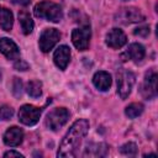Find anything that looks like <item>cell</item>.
<instances>
[{
    "label": "cell",
    "mask_w": 158,
    "mask_h": 158,
    "mask_svg": "<svg viewBox=\"0 0 158 158\" xmlns=\"http://www.w3.org/2000/svg\"><path fill=\"white\" fill-rule=\"evenodd\" d=\"M89 131V121L85 118H80L78 121H75L70 128L68 130V132L65 133V136L63 137L58 152H57V157L64 158V157H75L77 156V151L83 141V138L85 137V135Z\"/></svg>",
    "instance_id": "obj_1"
},
{
    "label": "cell",
    "mask_w": 158,
    "mask_h": 158,
    "mask_svg": "<svg viewBox=\"0 0 158 158\" xmlns=\"http://www.w3.org/2000/svg\"><path fill=\"white\" fill-rule=\"evenodd\" d=\"M35 16L38 19H44L51 22H59L63 17V11L60 6L53 1L49 0H43L36 4L33 9Z\"/></svg>",
    "instance_id": "obj_2"
},
{
    "label": "cell",
    "mask_w": 158,
    "mask_h": 158,
    "mask_svg": "<svg viewBox=\"0 0 158 158\" xmlns=\"http://www.w3.org/2000/svg\"><path fill=\"white\" fill-rule=\"evenodd\" d=\"M68 118H69V112L67 109L56 107L47 114L44 125L47 126V128H49L52 131H58L63 125H65Z\"/></svg>",
    "instance_id": "obj_3"
},
{
    "label": "cell",
    "mask_w": 158,
    "mask_h": 158,
    "mask_svg": "<svg viewBox=\"0 0 158 158\" xmlns=\"http://www.w3.org/2000/svg\"><path fill=\"white\" fill-rule=\"evenodd\" d=\"M135 74L130 70L122 69L117 73V93L122 100L127 99L135 84Z\"/></svg>",
    "instance_id": "obj_4"
},
{
    "label": "cell",
    "mask_w": 158,
    "mask_h": 158,
    "mask_svg": "<svg viewBox=\"0 0 158 158\" xmlns=\"http://www.w3.org/2000/svg\"><path fill=\"white\" fill-rule=\"evenodd\" d=\"M143 20H144V15L136 7H123L118 10V12L115 15V21L122 25L142 22Z\"/></svg>",
    "instance_id": "obj_5"
},
{
    "label": "cell",
    "mask_w": 158,
    "mask_h": 158,
    "mask_svg": "<svg viewBox=\"0 0 158 158\" xmlns=\"http://www.w3.org/2000/svg\"><path fill=\"white\" fill-rule=\"evenodd\" d=\"M139 91L147 100H152L157 96V73L154 69H151L146 73Z\"/></svg>",
    "instance_id": "obj_6"
},
{
    "label": "cell",
    "mask_w": 158,
    "mask_h": 158,
    "mask_svg": "<svg viewBox=\"0 0 158 158\" xmlns=\"http://www.w3.org/2000/svg\"><path fill=\"white\" fill-rule=\"evenodd\" d=\"M41 114H42L41 107H36L33 105H22L19 110V120L23 125L33 126L38 122Z\"/></svg>",
    "instance_id": "obj_7"
},
{
    "label": "cell",
    "mask_w": 158,
    "mask_h": 158,
    "mask_svg": "<svg viewBox=\"0 0 158 158\" xmlns=\"http://www.w3.org/2000/svg\"><path fill=\"white\" fill-rule=\"evenodd\" d=\"M60 38V33L58 32V30L56 28H44L42 31V33L40 35V40H38V46L42 52H49L59 41Z\"/></svg>",
    "instance_id": "obj_8"
},
{
    "label": "cell",
    "mask_w": 158,
    "mask_h": 158,
    "mask_svg": "<svg viewBox=\"0 0 158 158\" xmlns=\"http://www.w3.org/2000/svg\"><path fill=\"white\" fill-rule=\"evenodd\" d=\"M90 36H91V32L89 27L74 28L72 32V42L78 51H85L89 47Z\"/></svg>",
    "instance_id": "obj_9"
},
{
    "label": "cell",
    "mask_w": 158,
    "mask_h": 158,
    "mask_svg": "<svg viewBox=\"0 0 158 158\" xmlns=\"http://www.w3.org/2000/svg\"><path fill=\"white\" fill-rule=\"evenodd\" d=\"M105 42H106V44H107L110 48L118 49V48H121L122 46L126 44L127 37H126V35L123 33L122 30L115 27V28H111V30L107 32L106 38H105Z\"/></svg>",
    "instance_id": "obj_10"
},
{
    "label": "cell",
    "mask_w": 158,
    "mask_h": 158,
    "mask_svg": "<svg viewBox=\"0 0 158 158\" xmlns=\"http://www.w3.org/2000/svg\"><path fill=\"white\" fill-rule=\"evenodd\" d=\"M0 53H2L7 59H19L20 49L17 44L10 38H0Z\"/></svg>",
    "instance_id": "obj_11"
},
{
    "label": "cell",
    "mask_w": 158,
    "mask_h": 158,
    "mask_svg": "<svg viewBox=\"0 0 158 158\" xmlns=\"http://www.w3.org/2000/svg\"><path fill=\"white\" fill-rule=\"evenodd\" d=\"M22 139H23V131L17 126H12L7 128L6 132L4 133V142L6 146L16 147L22 143Z\"/></svg>",
    "instance_id": "obj_12"
},
{
    "label": "cell",
    "mask_w": 158,
    "mask_h": 158,
    "mask_svg": "<svg viewBox=\"0 0 158 158\" xmlns=\"http://www.w3.org/2000/svg\"><path fill=\"white\" fill-rule=\"evenodd\" d=\"M53 60H54V64L59 69L64 70L67 68L69 60H70V49H69V47H67V46H59L56 49L54 54H53Z\"/></svg>",
    "instance_id": "obj_13"
},
{
    "label": "cell",
    "mask_w": 158,
    "mask_h": 158,
    "mask_svg": "<svg viewBox=\"0 0 158 158\" xmlns=\"http://www.w3.org/2000/svg\"><path fill=\"white\" fill-rule=\"evenodd\" d=\"M111 83H112V79H111V75L105 72V70H100V72H96L93 77V84L95 85L96 89H99L100 91H106L110 89L111 86Z\"/></svg>",
    "instance_id": "obj_14"
},
{
    "label": "cell",
    "mask_w": 158,
    "mask_h": 158,
    "mask_svg": "<svg viewBox=\"0 0 158 158\" xmlns=\"http://www.w3.org/2000/svg\"><path fill=\"white\" fill-rule=\"evenodd\" d=\"M126 54H127V57L131 60L138 63V62H141L144 58L146 52H144V48H143L142 44H139V43H131L128 46L127 51H126Z\"/></svg>",
    "instance_id": "obj_15"
},
{
    "label": "cell",
    "mask_w": 158,
    "mask_h": 158,
    "mask_svg": "<svg viewBox=\"0 0 158 158\" xmlns=\"http://www.w3.org/2000/svg\"><path fill=\"white\" fill-rule=\"evenodd\" d=\"M14 25L12 12L6 7H0V27L4 31H11Z\"/></svg>",
    "instance_id": "obj_16"
},
{
    "label": "cell",
    "mask_w": 158,
    "mask_h": 158,
    "mask_svg": "<svg viewBox=\"0 0 158 158\" xmlns=\"http://www.w3.org/2000/svg\"><path fill=\"white\" fill-rule=\"evenodd\" d=\"M19 21H20V25H21V30L25 35H30L33 31L35 23H33V20L31 19L28 12L20 11L19 12Z\"/></svg>",
    "instance_id": "obj_17"
},
{
    "label": "cell",
    "mask_w": 158,
    "mask_h": 158,
    "mask_svg": "<svg viewBox=\"0 0 158 158\" xmlns=\"http://www.w3.org/2000/svg\"><path fill=\"white\" fill-rule=\"evenodd\" d=\"M26 91L33 99L40 98L41 94H42V83L38 81V80H31V81H28L27 83V86H26Z\"/></svg>",
    "instance_id": "obj_18"
},
{
    "label": "cell",
    "mask_w": 158,
    "mask_h": 158,
    "mask_svg": "<svg viewBox=\"0 0 158 158\" xmlns=\"http://www.w3.org/2000/svg\"><path fill=\"white\" fill-rule=\"evenodd\" d=\"M143 112V105L141 102H132L125 109V115L128 118H136Z\"/></svg>",
    "instance_id": "obj_19"
},
{
    "label": "cell",
    "mask_w": 158,
    "mask_h": 158,
    "mask_svg": "<svg viewBox=\"0 0 158 158\" xmlns=\"http://www.w3.org/2000/svg\"><path fill=\"white\" fill-rule=\"evenodd\" d=\"M106 144H104V143H100V144H94V147L90 144V146H88V148L85 149V153H84V156H88L91 151H94V153H91V156H105L106 154Z\"/></svg>",
    "instance_id": "obj_20"
},
{
    "label": "cell",
    "mask_w": 158,
    "mask_h": 158,
    "mask_svg": "<svg viewBox=\"0 0 158 158\" xmlns=\"http://www.w3.org/2000/svg\"><path fill=\"white\" fill-rule=\"evenodd\" d=\"M120 152L125 156L133 157V156L137 154V146L133 142H127V143H125L120 147Z\"/></svg>",
    "instance_id": "obj_21"
},
{
    "label": "cell",
    "mask_w": 158,
    "mask_h": 158,
    "mask_svg": "<svg viewBox=\"0 0 158 158\" xmlns=\"http://www.w3.org/2000/svg\"><path fill=\"white\" fill-rule=\"evenodd\" d=\"M12 116H14V109L12 107H10L7 105L0 106V120L6 121V120H10Z\"/></svg>",
    "instance_id": "obj_22"
},
{
    "label": "cell",
    "mask_w": 158,
    "mask_h": 158,
    "mask_svg": "<svg viewBox=\"0 0 158 158\" xmlns=\"http://www.w3.org/2000/svg\"><path fill=\"white\" fill-rule=\"evenodd\" d=\"M12 93L16 98H20L22 94V81L19 78L14 79V84H12Z\"/></svg>",
    "instance_id": "obj_23"
},
{
    "label": "cell",
    "mask_w": 158,
    "mask_h": 158,
    "mask_svg": "<svg viewBox=\"0 0 158 158\" xmlns=\"http://www.w3.org/2000/svg\"><path fill=\"white\" fill-rule=\"evenodd\" d=\"M133 33L136 36H139V37H147L149 35V26L144 25V26H139L137 28H135Z\"/></svg>",
    "instance_id": "obj_24"
},
{
    "label": "cell",
    "mask_w": 158,
    "mask_h": 158,
    "mask_svg": "<svg viewBox=\"0 0 158 158\" xmlns=\"http://www.w3.org/2000/svg\"><path fill=\"white\" fill-rule=\"evenodd\" d=\"M14 68L16 70H27L28 69V64L22 59H17L15 62V64H14Z\"/></svg>",
    "instance_id": "obj_25"
},
{
    "label": "cell",
    "mask_w": 158,
    "mask_h": 158,
    "mask_svg": "<svg viewBox=\"0 0 158 158\" xmlns=\"http://www.w3.org/2000/svg\"><path fill=\"white\" fill-rule=\"evenodd\" d=\"M4 157H20V158H22L23 156L20 152H16V151H9V152L4 153Z\"/></svg>",
    "instance_id": "obj_26"
},
{
    "label": "cell",
    "mask_w": 158,
    "mask_h": 158,
    "mask_svg": "<svg viewBox=\"0 0 158 158\" xmlns=\"http://www.w3.org/2000/svg\"><path fill=\"white\" fill-rule=\"evenodd\" d=\"M30 1H31V0H12L14 4H16V5H21V6H26V5H28Z\"/></svg>",
    "instance_id": "obj_27"
}]
</instances>
